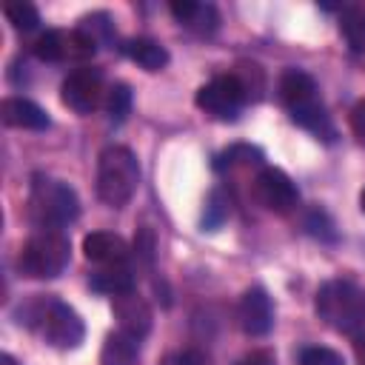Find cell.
I'll return each instance as SVG.
<instances>
[{
    "label": "cell",
    "instance_id": "83f0119b",
    "mask_svg": "<svg viewBox=\"0 0 365 365\" xmlns=\"http://www.w3.org/2000/svg\"><path fill=\"white\" fill-rule=\"evenodd\" d=\"M134 251H137V257H140L145 265L154 262V234H151L148 228H140V231H137V237H134Z\"/></svg>",
    "mask_w": 365,
    "mask_h": 365
},
{
    "label": "cell",
    "instance_id": "ba28073f",
    "mask_svg": "<svg viewBox=\"0 0 365 365\" xmlns=\"http://www.w3.org/2000/svg\"><path fill=\"white\" fill-rule=\"evenodd\" d=\"M63 106H68L77 114H91L100 100H103V71L94 66H80L74 68L60 88Z\"/></svg>",
    "mask_w": 365,
    "mask_h": 365
},
{
    "label": "cell",
    "instance_id": "8fae6325",
    "mask_svg": "<svg viewBox=\"0 0 365 365\" xmlns=\"http://www.w3.org/2000/svg\"><path fill=\"white\" fill-rule=\"evenodd\" d=\"M111 308H114V317H117V322H120V331H125V334H131V336H137V339H143V336L151 331V308H148L145 299L137 297L134 291L114 297Z\"/></svg>",
    "mask_w": 365,
    "mask_h": 365
},
{
    "label": "cell",
    "instance_id": "7c38bea8",
    "mask_svg": "<svg viewBox=\"0 0 365 365\" xmlns=\"http://www.w3.org/2000/svg\"><path fill=\"white\" fill-rule=\"evenodd\" d=\"M0 120L11 128H26V131H43L51 125L46 108H40L34 100L26 97H6L0 103Z\"/></svg>",
    "mask_w": 365,
    "mask_h": 365
},
{
    "label": "cell",
    "instance_id": "277c9868",
    "mask_svg": "<svg viewBox=\"0 0 365 365\" xmlns=\"http://www.w3.org/2000/svg\"><path fill=\"white\" fill-rule=\"evenodd\" d=\"M140 185V163L131 148L108 145L97 160V197L108 208H123Z\"/></svg>",
    "mask_w": 365,
    "mask_h": 365
},
{
    "label": "cell",
    "instance_id": "cb8c5ba5",
    "mask_svg": "<svg viewBox=\"0 0 365 365\" xmlns=\"http://www.w3.org/2000/svg\"><path fill=\"white\" fill-rule=\"evenodd\" d=\"M3 14H6V20H9L17 31H31V29L40 26V11H37L31 3H26V0H20V3H6V6H3Z\"/></svg>",
    "mask_w": 365,
    "mask_h": 365
},
{
    "label": "cell",
    "instance_id": "9c48e42d",
    "mask_svg": "<svg viewBox=\"0 0 365 365\" xmlns=\"http://www.w3.org/2000/svg\"><path fill=\"white\" fill-rule=\"evenodd\" d=\"M254 194L274 214H288L299 202V191H297L294 180L279 168H262L254 180Z\"/></svg>",
    "mask_w": 365,
    "mask_h": 365
},
{
    "label": "cell",
    "instance_id": "6da1fadb",
    "mask_svg": "<svg viewBox=\"0 0 365 365\" xmlns=\"http://www.w3.org/2000/svg\"><path fill=\"white\" fill-rule=\"evenodd\" d=\"M17 322L26 325L29 331H34L46 345L60 348V351L77 348L86 336L80 314L71 305H66L63 299L48 297V294L46 297L37 294V297L26 299L17 308Z\"/></svg>",
    "mask_w": 365,
    "mask_h": 365
},
{
    "label": "cell",
    "instance_id": "f546056e",
    "mask_svg": "<svg viewBox=\"0 0 365 365\" xmlns=\"http://www.w3.org/2000/svg\"><path fill=\"white\" fill-rule=\"evenodd\" d=\"M165 365H205V356H202L197 348H185V351L168 356Z\"/></svg>",
    "mask_w": 365,
    "mask_h": 365
},
{
    "label": "cell",
    "instance_id": "4dcf8cb0",
    "mask_svg": "<svg viewBox=\"0 0 365 365\" xmlns=\"http://www.w3.org/2000/svg\"><path fill=\"white\" fill-rule=\"evenodd\" d=\"M242 365H277V362H274V354L262 348V351H251V354L242 359Z\"/></svg>",
    "mask_w": 365,
    "mask_h": 365
},
{
    "label": "cell",
    "instance_id": "1f68e13d",
    "mask_svg": "<svg viewBox=\"0 0 365 365\" xmlns=\"http://www.w3.org/2000/svg\"><path fill=\"white\" fill-rule=\"evenodd\" d=\"M354 354H356V362L365 365V334L354 336Z\"/></svg>",
    "mask_w": 365,
    "mask_h": 365
},
{
    "label": "cell",
    "instance_id": "f1b7e54d",
    "mask_svg": "<svg viewBox=\"0 0 365 365\" xmlns=\"http://www.w3.org/2000/svg\"><path fill=\"white\" fill-rule=\"evenodd\" d=\"M351 131L359 143H365V100L354 103V108H351Z\"/></svg>",
    "mask_w": 365,
    "mask_h": 365
},
{
    "label": "cell",
    "instance_id": "5b68a950",
    "mask_svg": "<svg viewBox=\"0 0 365 365\" xmlns=\"http://www.w3.org/2000/svg\"><path fill=\"white\" fill-rule=\"evenodd\" d=\"M71 259V242L63 231L37 228L20 248L17 268L29 279H54L66 271Z\"/></svg>",
    "mask_w": 365,
    "mask_h": 365
},
{
    "label": "cell",
    "instance_id": "5bb4252c",
    "mask_svg": "<svg viewBox=\"0 0 365 365\" xmlns=\"http://www.w3.org/2000/svg\"><path fill=\"white\" fill-rule=\"evenodd\" d=\"M171 14L177 17V23L200 31V34H211L220 23V14L211 3H194V0H171L168 3Z\"/></svg>",
    "mask_w": 365,
    "mask_h": 365
},
{
    "label": "cell",
    "instance_id": "d4e9b609",
    "mask_svg": "<svg viewBox=\"0 0 365 365\" xmlns=\"http://www.w3.org/2000/svg\"><path fill=\"white\" fill-rule=\"evenodd\" d=\"M77 29H80L94 46H100V43H111V34H114V29H111V17H108L106 11H97V14L83 17Z\"/></svg>",
    "mask_w": 365,
    "mask_h": 365
},
{
    "label": "cell",
    "instance_id": "8992f818",
    "mask_svg": "<svg viewBox=\"0 0 365 365\" xmlns=\"http://www.w3.org/2000/svg\"><path fill=\"white\" fill-rule=\"evenodd\" d=\"M245 100H248L245 86L240 83V77H237L234 71L208 80V83L197 91V97H194L197 108H202L208 117H214V120H220V123H234V120L240 117Z\"/></svg>",
    "mask_w": 365,
    "mask_h": 365
},
{
    "label": "cell",
    "instance_id": "836d02e7",
    "mask_svg": "<svg viewBox=\"0 0 365 365\" xmlns=\"http://www.w3.org/2000/svg\"><path fill=\"white\" fill-rule=\"evenodd\" d=\"M359 208H362V214H365V188H362V194H359Z\"/></svg>",
    "mask_w": 365,
    "mask_h": 365
},
{
    "label": "cell",
    "instance_id": "4fadbf2b",
    "mask_svg": "<svg viewBox=\"0 0 365 365\" xmlns=\"http://www.w3.org/2000/svg\"><path fill=\"white\" fill-rule=\"evenodd\" d=\"M83 254L86 259L100 262V265H123L128 257V245L123 237L111 231H91L83 240Z\"/></svg>",
    "mask_w": 365,
    "mask_h": 365
},
{
    "label": "cell",
    "instance_id": "52a82bcc",
    "mask_svg": "<svg viewBox=\"0 0 365 365\" xmlns=\"http://www.w3.org/2000/svg\"><path fill=\"white\" fill-rule=\"evenodd\" d=\"M97 51V46L80 31H63V29H48L37 37L34 43V57L43 63H63V60H86Z\"/></svg>",
    "mask_w": 365,
    "mask_h": 365
},
{
    "label": "cell",
    "instance_id": "d6a6232c",
    "mask_svg": "<svg viewBox=\"0 0 365 365\" xmlns=\"http://www.w3.org/2000/svg\"><path fill=\"white\" fill-rule=\"evenodd\" d=\"M0 365H17V359L11 354H0Z\"/></svg>",
    "mask_w": 365,
    "mask_h": 365
},
{
    "label": "cell",
    "instance_id": "44dd1931",
    "mask_svg": "<svg viewBox=\"0 0 365 365\" xmlns=\"http://www.w3.org/2000/svg\"><path fill=\"white\" fill-rule=\"evenodd\" d=\"M339 29H342V34L354 51H365V14L359 9H354V6L342 9Z\"/></svg>",
    "mask_w": 365,
    "mask_h": 365
},
{
    "label": "cell",
    "instance_id": "2e32d148",
    "mask_svg": "<svg viewBox=\"0 0 365 365\" xmlns=\"http://www.w3.org/2000/svg\"><path fill=\"white\" fill-rule=\"evenodd\" d=\"M120 51H123L128 60H134L140 68H145V71H160V68H165V63H168L165 46L157 43V40H151V37H131V40H125V43L120 46Z\"/></svg>",
    "mask_w": 365,
    "mask_h": 365
},
{
    "label": "cell",
    "instance_id": "3957f363",
    "mask_svg": "<svg viewBox=\"0 0 365 365\" xmlns=\"http://www.w3.org/2000/svg\"><path fill=\"white\" fill-rule=\"evenodd\" d=\"M319 319L348 336L365 334V291L348 279H331L317 291Z\"/></svg>",
    "mask_w": 365,
    "mask_h": 365
},
{
    "label": "cell",
    "instance_id": "ffe728a7",
    "mask_svg": "<svg viewBox=\"0 0 365 365\" xmlns=\"http://www.w3.org/2000/svg\"><path fill=\"white\" fill-rule=\"evenodd\" d=\"M231 214V200L225 194V188H214L205 197V208H202V228L205 231H217Z\"/></svg>",
    "mask_w": 365,
    "mask_h": 365
},
{
    "label": "cell",
    "instance_id": "603a6c76",
    "mask_svg": "<svg viewBox=\"0 0 365 365\" xmlns=\"http://www.w3.org/2000/svg\"><path fill=\"white\" fill-rule=\"evenodd\" d=\"M262 160V151L259 148H251V145H231L225 151H220L214 157V168L217 171H225V168H234V165H251V163H259Z\"/></svg>",
    "mask_w": 365,
    "mask_h": 365
},
{
    "label": "cell",
    "instance_id": "e0dca14e",
    "mask_svg": "<svg viewBox=\"0 0 365 365\" xmlns=\"http://www.w3.org/2000/svg\"><path fill=\"white\" fill-rule=\"evenodd\" d=\"M291 120L297 125H302L305 131H311L317 140L334 143V137H336V128H334V123H331V117H328V111H325V106L319 100H311L305 106L291 108Z\"/></svg>",
    "mask_w": 365,
    "mask_h": 365
},
{
    "label": "cell",
    "instance_id": "4316f807",
    "mask_svg": "<svg viewBox=\"0 0 365 365\" xmlns=\"http://www.w3.org/2000/svg\"><path fill=\"white\" fill-rule=\"evenodd\" d=\"M299 365H345V359L331 351V348H322V345H311L299 354Z\"/></svg>",
    "mask_w": 365,
    "mask_h": 365
},
{
    "label": "cell",
    "instance_id": "d6986e66",
    "mask_svg": "<svg viewBox=\"0 0 365 365\" xmlns=\"http://www.w3.org/2000/svg\"><path fill=\"white\" fill-rule=\"evenodd\" d=\"M91 288L100 291V294H111V297H120V294H128L134 291V271L123 262V265H106L100 271L91 274Z\"/></svg>",
    "mask_w": 365,
    "mask_h": 365
},
{
    "label": "cell",
    "instance_id": "ac0fdd59",
    "mask_svg": "<svg viewBox=\"0 0 365 365\" xmlns=\"http://www.w3.org/2000/svg\"><path fill=\"white\" fill-rule=\"evenodd\" d=\"M140 359V339L125 334V331H114L106 336L103 348H100V365H137Z\"/></svg>",
    "mask_w": 365,
    "mask_h": 365
},
{
    "label": "cell",
    "instance_id": "30bf717a",
    "mask_svg": "<svg viewBox=\"0 0 365 365\" xmlns=\"http://www.w3.org/2000/svg\"><path fill=\"white\" fill-rule=\"evenodd\" d=\"M237 322L248 336H265L274 325V305L265 288H248L237 305Z\"/></svg>",
    "mask_w": 365,
    "mask_h": 365
},
{
    "label": "cell",
    "instance_id": "484cf974",
    "mask_svg": "<svg viewBox=\"0 0 365 365\" xmlns=\"http://www.w3.org/2000/svg\"><path fill=\"white\" fill-rule=\"evenodd\" d=\"M305 228H308L311 237H317V240H322V242H334V240H336V225H334V220L328 217V211H322V208H311V211H308Z\"/></svg>",
    "mask_w": 365,
    "mask_h": 365
},
{
    "label": "cell",
    "instance_id": "7402d4cb",
    "mask_svg": "<svg viewBox=\"0 0 365 365\" xmlns=\"http://www.w3.org/2000/svg\"><path fill=\"white\" fill-rule=\"evenodd\" d=\"M103 106H106V114H108V120H114V123H123V120L128 117V111H131V88H128L125 83H114V86L106 91V100H103Z\"/></svg>",
    "mask_w": 365,
    "mask_h": 365
},
{
    "label": "cell",
    "instance_id": "7a4b0ae2",
    "mask_svg": "<svg viewBox=\"0 0 365 365\" xmlns=\"http://www.w3.org/2000/svg\"><path fill=\"white\" fill-rule=\"evenodd\" d=\"M77 214H80V200L68 182L34 174L29 191V217L37 228L60 231L68 222H74Z\"/></svg>",
    "mask_w": 365,
    "mask_h": 365
},
{
    "label": "cell",
    "instance_id": "9a60e30c",
    "mask_svg": "<svg viewBox=\"0 0 365 365\" xmlns=\"http://www.w3.org/2000/svg\"><path fill=\"white\" fill-rule=\"evenodd\" d=\"M279 97L291 111L297 106H305V103L317 100V83L302 68H285L282 77H279Z\"/></svg>",
    "mask_w": 365,
    "mask_h": 365
}]
</instances>
